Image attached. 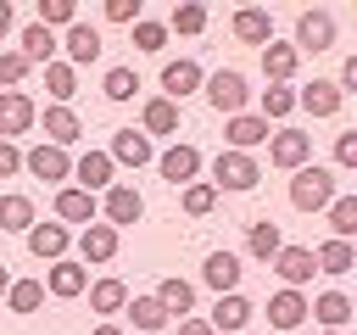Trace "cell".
<instances>
[{
    "mask_svg": "<svg viewBox=\"0 0 357 335\" xmlns=\"http://www.w3.org/2000/svg\"><path fill=\"white\" fill-rule=\"evenodd\" d=\"M329 201H335V173L318 168V162L296 168V179H290V207H296V212H324Z\"/></svg>",
    "mask_w": 357,
    "mask_h": 335,
    "instance_id": "cell-1",
    "label": "cell"
},
{
    "mask_svg": "<svg viewBox=\"0 0 357 335\" xmlns=\"http://www.w3.org/2000/svg\"><path fill=\"white\" fill-rule=\"evenodd\" d=\"M257 179H262V168H257L251 151H218V156H212V190L245 195V190H257Z\"/></svg>",
    "mask_w": 357,
    "mask_h": 335,
    "instance_id": "cell-2",
    "label": "cell"
},
{
    "mask_svg": "<svg viewBox=\"0 0 357 335\" xmlns=\"http://www.w3.org/2000/svg\"><path fill=\"white\" fill-rule=\"evenodd\" d=\"M206 100H212V112H223V117H240V112H245V100H251V89H245V73H234V67H218V73L206 78Z\"/></svg>",
    "mask_w": 357,
    "mask_h": 335,
    "instance_id": "cell-3",
    "label": "cell"
},
{
    "mask_svg": "<svg viewBox=\"0 0 357 335\" xmlns=\"http://www.w3.org/2000/svg\"><path fill=\"white\" fill-rule=\"evenodd\" d=\"M307 156H312V134H301V128H279V134H268V162L273 168H307Z\"/></svg>",
    "mask_w": 357,
    "mask_h": 335,
    "instance_id": "cell-4",
    "label": "cell"
},
{
    "mask_svg": "<svg viewBox=\"0 0 357 335\" xmlns=\"http://www.w3.org/2000/svg\"><path fill=\"white\" fill-rule=\"evenodd\" d=\"M22 168H28L33 179H45V184L73 179V156H67L61 145H33V151H22Z\"/></svg>",
    "mask_w": 357,
    "mask_h": 335,
    "instance_id": "cell-5",
    "label": "cell"
},
{
    "mask_svg": "<svg viewBox=\"0 0 357 335\" xmlns=\"http://www.w3.org/2000/svg\"><path fill=\"white\" fill-rule=\"evenodd\" d=\"M33 117H39V106H33L22 89H0V140L28 134V128H33Z\"/></svg>",
    "mask_w": 357,
    "mask_h": 335,
    "instance_id": "cell-6",
    "label": "cell"
},
{
    "mask_svg": "<svg viewBox=\"0 0 357 335\" xmlns=\"http://www.w3.org/2000/svg\"><path fill=\"white\" fill-rule=\"evenodd\" d=\"M329 45H335V17H329V11H301V17H296V50H301V56H307V50L318 56V50H329Z\"/></svg>",
    "mask_w": 357,
    "mask_h": 335,
    "instance_id": "cell-7",
    "label": "cell"
},
{
    "mask_svg": "<svg viewBox=\"0 0 357 335\" xmlns=\"http://www.w3.org/2000/svg\"><path fill=\"white\" fill-rule=\"evenodd\" d=\"M156 168H162L167 184H195V173H201V151H195L190 140H178V145H167V151L156 156Z\"/></svg>",
    "mask_w": 357,
    "mask_h": 335,
    "instance_id": "cell-8",
    "label": "cell"
},
{
    "mask_svg": "<svg viewBox=\"0 0 357 335\" xmlns=\"http://www.w3.org/2000/svg\"><path fill=\"white\" fill-rule=\"evenodd\" d=\"M100 212H106V223L123 234V223H139V218H145V201H139V190H134V184H112V190H106V201H100Z\"/></svg>",
    "mask_w": 357,
    "mask_h": 335,
    "instance_id": "cell-9",
    "label": "cell"
},
{
    "mask_svg": "<svg viewBox=\"0 0 357 335\" xmlns=\"http://www.w3.org/2000/svg\"><path fill=\"white\" fill-rule=\"evenodd\" d=\"M273 274L284 279V290H301V285L318 274V262H312V246H279V257H273Z\"/></svg>",
    "mask_w": 357,
    "mask_h": 335,
    "instance_id": "cell-10",
    "label": "cell"
},
{
    "mask_svg": "<svg viewBox=\"0 0 357 335\" xmlns=\"http://www.w3.org/2000/svg\"><path fill=\"white\" fill-rule=\"evenodd\" d=\"M117 246H123V234H117L112 223H100V218H95V223H84V234H78L84 268H89V262H112V257H117Z\"/></svg>",
    "mask_w": 357,
    "mask_h": 335,
    "instance_id": "cell-11",
    "label": "cell"
},
{
    "mask_svg": "<svg viewBox=\"0 0 357 335\" xmlns=\"http://www.w3.org/2000/svg\"><path fill=\"white\" fill-rule=\"evenodd\" d=\"M45 290H50V296H61V302H73V296H84V290H89V268H84V262H73V257H61V262H50Z\"/></svg>",
    "mask_w": 357,
    "mask_h": 335,
    "instance_id": "cell-12",
    "label": "cell"
},
{
    "mask_svg": "<svg viewBox=\"0 0 357 335\" xmlns=\"http://www.w3.org/2000/svg\"><path fill=\"white\" fill-rule=\"evenodd\" d=\"M251 313H257V307H251L240 290H229V296H218V307H212L206 324H212V335H240V329L251 324Z\"/></svg>",
    "mask_w": 357,
    "mask_h": 335,
    "instance_id": "cell-13",
    "label": "cell"
},
{
    "mask_svg": "<svg viewBox=\"0 0 357 335\" xmlns=\"http://www.w3.org/2000/svg\"><path fill=\"white\" fill-rule=\"evenodd\" d=\"M229 28H234L240 45H273V17H268L262 6H240V11L229 17Z\"/></svg>",
    "mask_w": 357,
    "mask_h": 335,
    "instance_id": "cell-14",
    "label": "cell"
},
{
    "mask_svg": "<svg viewBox=\"0 0 357 335\" xmlns=\"http://www.w3.org/2000/svg\"><path fill=\"white\" fill-rule=\"evenodd\" d=\"M61 50H67V67H73V73H78V67H89V61H100V28L73 22V28H67V39H61Z\"/></svg>",
    "mask_w": 357,
    "mask_h": 335,
    "instance_id": "cell-15",
    "label": "cell"
},
{
    "mask_svg": "<svg viewBox=\"0 0 357 335\" xmlns=\"http://www.w3.org/2000/svg\"><path fill=\"white\" fill-rule=\"evenodd\" d=\"M206 84V73H201V61H190V56H178V61H167L162 67V89H167V100L178 106L190 89H201Z\"/></svg>",
    "mask_w": 357,
    "mask_h": 335,
    "instance_id": "cell-16",
    "label": "cell"
},
{
    "mask_svg": "<svg viewBox=\"0 0 357 335\" xmlns=\"http://www.w3.org/2000/svg\"><path fill=\"white\" fill-rule=\"evenodd\" d=\"M340 100H346V95H340V84H335V78H312L307 89H296V106H301V112H312V117H335V112H340Z\"/></svg>",
    "mask_w": 357,
    "mask_h": 335,
    "instance_id": "cell-17",
    "label": "cell"
},
{
    "mask_svg": "<svg viewBox=\"0 0 357 335\" xmlns=\"http://www.w3.org/2000/svg\"><path fill=\"white\" fill-rule=\"evenodd\" d=\"M112 168H117V162H112L106 151H84V156L73 162V179H78V190L95 195V190H112Z\"/></svg>",
    "mask_w": 357,
    "mask_h": 335,
    "instance_id": "cell-18",
    "label": "cell"
},
{
    "mask_svg": "<svg viewBox=\"0 0 357 335\" xmlns=\"http://www.w3.org/2000/svg\"><path fill=\"white\" fill-rule=\"evenodd\" d=\"M67 240H73L67 223H33V229H28V251H33L39 262H61V257H67Z\"/></svg>",
    "mask_w": 357,
    "mask_h": 335,
    "instance_id": "cell-19",
    "label": "cell"
},
{
    "mask_svg": "<svg viewBox=\"0 0 357 335\" xmlns=\"http://www.w3.org/2000/svg\"><path fill=\"white\" fill-rule=\"evenodd\" d=\"M307 313H312V302H307L301 290H279V296L268 302V324H273V329H301Z\"/></svg>",
    "mask_w": 357,
    "mask_h": 335,
    "instance_id": "cell-20",
    "label": "cell"
},
{
    "mask_svg": "<svg viewBox=\"0 0 357 335\" xmlns=\"http://www.w3.org/2000/svg\"><path fill=\"white\" fill-rule=\"evenodd\" d=\"M312 262H318V274L340 279V274H351V268H357V246H351V240H335V234H329V240H324V246L312 251Z\"/></svg>",
    "mask_w": 357,
    "mask_h": 335,
    "instance_id": "cell-21",
    "label": "cell"
},
{
    "mask_svg": "<svg viewBox=\"0 0 357 335\" xmlns=\"http://www.w3.org/2000/svg\"><path fill=\"white\" fill-rule=\"evenodd\" d=\"M106 156H112V162H123V168H145L156 151H151V140H145V134H134V128H117Z\"/></svg>",
    "mask_w": 357,
    "mask_h": 335,
    "instance_id": "cell-22",
    "label": "cell"
},
{
    "mask_svg": "<svg viewBox=\"0 0 357 335\" xmlns=\"http://www.w3.org/2000/svg\"><path fill=\"white\" fill-rule=\"evenodd\" d=\"M139 123H145V128H139L145 140H151V134H178V106H173L167 95H151L145 112H139Z\"/></svg>",
    "mask_w": 357,
    "mask_h": 335,
    "instance_id": "cell-23",
    "label": "cell"
},
{
    "mask_svg": "<svg viewBox=\"0 0 357 335\" xmlns=\"http://www.w3.org/2000/svg\"><path fill=\"white\" fill-rule=\"evenodd\" d=\"M78 134H84V123H78L73 106H50V112H45V145H61V151H67Z\"/></svg>",
    "mask_w": 357,
    "mask_h": 335,
    "instance_id": "cell-24",
    "label": "cell"
},
{
    "mask_svg": "<svg viewBox=\"0 0 357 335\" xmlns=\"http://www.w3.org/2000/svg\"><path fill=\"white\" fill-rule=\"evenodd\" d=\"M56 218H61V223H95V195L78 190V184L56 190Z\"/></svg>",
    "mask_w": 357,
    "mask_h": 335,
    "instance_id": "cell-25",
    "label": "cell"
},
{
    "mask_svg": "<svg viewBox=\"0 0 357 335\" xmlns=\"http://www.w3.org/2000/svg\"><path fill=\"white\" fill-rule=\"evenodd\" d=\"M201 279H206L218 296H229V290L240 285V257H234V251H212L206 268H201Z\"/></svg>",
    "mask_w": 357,
    "mask_h": 335,
    "instance_id": "cell-26",
    "label": "cell"
},
{
    "mask_svg": "<svg viewBox=\"0 0 357 335\" xmlns=\"http://www.w3.org/2000/svg\"><path fill=\"white\" fill-rule=\"evenodd\" d=\"M296 67H301V50H296V45H262V73H268L273 84H290Z\"/></svg>",
    "mask_w": 357,
    "mask_h": 335,
    "instance_id": "cell-27",
    "label": "cell"
},
{
    "mask_svg": "<svg viewBox=\"0 0 357 335\" xmlns=\"http://www.w3.org/2000/svg\"><path fill=\"white\" fill-rule=\"evenodd\" d=\"M229 151H251V145H262L268 140V123L257 117V112H240V117H229Z\"/></svg>",
    "mask_w": 357,
    "mask_h": 335,
    "instance_id": "cell-28",
    "label": "cell"
},
{
    "mask_svg": "<svg viewBox=\"0 0 357 335\" xmlns=\"http://www.w3.org/2000/svg\"><path fill=\"white\" fill-rule=\"evenodd\" d=\"M351 313H357V307H351V296H346V290H324V296H312V318H318L324 329H340Z\"/></svg>",
    "mask_w": 357,
    "mask_h": 335,
    "instance_id": "cell-29",
    "label": "cell"
},
{
    "mask_svg": "<svg viewBox=\"0 0 357 335\" xmlns=\"http://www.w3.org/2000/svg\"><path fill=\"white\" fill-rule=\"evenodd\" d=\"M17 45H22V56H28V61H39V67H50V61H56V45H61V39H56L50 28H39V22H28Z\"/></svg>",
    "mask_w": 357,
    "mask_h": 335,
    "instance_id": "cell-30",
    "label": "cell"
},
{
    "mask_svg": "<svg viewBox=\"0 0 357 335\" xmlns=\"http://www.w3.org/2000/svg\"><path fill=\"white\" fill-rule=\"evenodd\" d=\"M279 246H284V240H279V223H273V218H257V223L245 229V251H251V257L273 262V257H279Z\"/></svg>",
    "mask_w": 357,
    "mask_h": 335,
    "instance_id": "cell-31",
    "label": "cell"
},
{
    "mask_svg": "<svg viewBox=\"0 0 357 335\" xmlns=\"http://www.w3.org/2000/svg\"><path fill=\"white\" fill-rule=\"evenodd\" d=\"M89 307H95V313H123V307H128V285L112 279V274L95 279V285H89Z\"/></svg>",
    "mask_w": 357,
    "mask_h": 335,
    "instance_id": "cell-32",
    "label": "cell"
},
{
    "mask_svg": "<svg viewBox=\"0 0 357 335\" xmlns=\"http://www.w3.org/2000/svg\"><path fill=\"white\" fill-rule=\"evenodd\" d=\"M156 302H162L167 313H178V318H184V313L195 307V285H190V279H178V274H167V279L156 285Z\"/></svg>",
    "mask_w": 357,
    "mask_h": 335,
    "instance_id": "cell-33",
    "label": "cell"
},
{
    "mask_svg": "<svg viewBox=\"0 0 357 335\" xmlns=\"http://www.w3.org/2000/svg\"><path fill=\"white\" fill-rule=\"evenodd\" d=\"M0 229L6 234H28L33 229V201L28 195H0Z\"/></svg>",
    "mask_w": 357,
    "mask_h": 335,
    "instance_id": "cell-34",
    "label": "cell"
},
{
    "mask_svg": "<svg viewBox=\"0 0 357 335\" xmlns=\"http://www.w3.org/2000/svg\"><path fill=\"white\" fill-rule=\"evenodd\" d=\"M324 218H329V234H335V240H351V234H357V195H335V201L324 207Z\"/></svg>",
    "mask_w": 357,
    "mask_h": 335,
    "instance_id": "cell-35",
    "label": "cell"
},
{
    "mask_svg": "<svg viewBox=\"0 0 357 335\" xmlns=\"http://www.w3.org/2000/svg\"><path fill=\"white\" fill-rule=\"evenodd\" d=\"M123 313L134 318V329H167V318H173V313H167V307H162L156 296H134V302H128Z\"/></svg>",
    "mask_w": 357,
    "mask_h": 335,
    "instance_id": "cell-36",
    "label": "cell"
},
{
    "mask_svg": "<svg viewBox=\"0 0 357 335\" xmlns=\"http://www.w3.org/2000/svg\"><path fill=\"white\" fill-rule=\"evenodd\" d=\"M45 89H50L56 106H67V100L78 95V73H73L67 61H50V67H45Z\"/></svg>",
    "mask_w": 357,
    "mask_h": 335,
    "instance_id": "cell-37",
    "label": "cell"
},
{
    "mask_svg": "<svg viewBox=\"0 0 357 335\" xmlns=\"http://www.w3.org/2000/svg\"><path fill=\"white\" fill-rule=\"evenodd\" d=\"M134 89H139V73L134 67H106V78H100V95L106 100L123 106V100H134Z\"/></svg>",
    "mask_w": 357,
    "mask_h": 335,
    "instance_id": "cell-38",
    "label": "cell"
},
{
    "mask_svg": "<svg viewBox=\"0 0 357 335\" xmlns=\"http://www.w3.org/2000/svg\"><path fill=\"white\" fill-rule=\"evenodd\" d=\"M290 112H296V89H290V84H268V89H262V112H257V117H262V123H273V117H290Z\"/></svg>",
    "mask_w": 357,
    "mask_h": 335,
    "instance_id": "cell-39",
    "label": "cell"
},
{
    "mask_svg": "<svg viewBox=\"0 0 357 335\" xmlns=\"http://www.w3.org/2000/svg\"><path fill=\"white\" fill-rule=\"evenodd\" d=\"M33 22L50 28V34H56V28H73V22H78V6H73V0H39V17H33Z\"/></svg>",
    "mask_w": 357,
    "mask_h": 335,
    "instance_id": "cell-40",
    "label": "cell"
},
{
    "mask_svg": "<svg viewBox=\"0 0 357 335\" xmlns=\"http://www.w3.org/2000/svg\"><path fill=\"white\" fill-rule=\"evenodd\" d=\"M39 302H45V285L39 279H11V290H6V307L11 313H33Z\"/></svg>",
    "mask_w": 357,
    "mask_h": 335,
    "instance_id": "cell-41",
    "label": "cell"
},
{
    "mask_svg": "<svg viewBox=\"0 0 357 335\" xmlns=\"http://www.w3.org/2000/svg\"><path fill=\"white\" fill-rule=\"evenodd\" d=\"M167 28H173V34H201V28H206V6H201V0H184V6H173Z\"/></svg>",
    "mask_w": 357,
    "mask_h": 335,
    "instance_id": "cell-42",
    "label": "cell"
},
{
    "mask_svg": "<svg viewBox=\"0 0 357 335\" xmlns=\"http://www.w3.org/2000/svg\"><path fill=\"white\" fill-rule=\"evenodd\" d=\"M212 207H218V190H212V184H201V179L184 184V212H190V218H206Z\"/></svg>",
    "mask_w": 357,
    "mask_h": 335,
    "instance_id": "cell-43",
    "label": "cell"
},
{
    "mask_svg": "<svg viewBox=\"0 0 357 335\" xmlns=\"http://www.w3.org/2000/svg\"><path fill=\"white\" fill-rule=\"evenodd\" d=\"M162 45H167V28H162V22H145V17H139V22H134V50L156 56Z\"/></svg>",
    "mask_w": 357,
    "mask_h": 335,
    "instance_id": "cell-44",
    "label": "cell"
},
{
    "mask_svg": "<svg viewBox=\"0 0 357 335\" xmlns=\"http://www.w3.org/2000/svg\"><path fill=\"white\" fill-rule=\"evenodd\" d=\"M28 67H33V61H28L22 50H0V84H6V89H17V84L28 78Z\"/></svg>",
    "mask_w": 357,
    "mask_h": 335,
    "instance_id": "cell-45",
    "label": "cell"
},
{
    "mask_svg": "<svg viewBox=\"0 0 357 335\" xmlns=\"http://www.w3.org/2000/svg\"><path fill=\"white\" fill-rule=\"evenodd\" d=\"M106 22H139V0H106Z\"/></svg>",
    "mask_w": 357,
    "mask_h": 335,
    "instance_id": "cell-46",
    "label": "cell"
},
{
    "mask_svg": "<svg viewBox=\"0 0 357 335\" xmlns=\"http://www.w3.org/2000/svg\"><path fill=\"white\" fill-rule=\"evenodd\" d=\"M335 162H340V168H357V128H346V134L335 140Z\"/></svg>",
    "mask_w": 357,
    "mask_h": 335,
    "instance_id": "cell-47",
    "label": "cell"
},
{
    "mask_svg": "<svg viewBox=\"0 0 357 335\" xmlns=\"http://www.w3.org/2000/svg\"><path fill=\"white\" fill-rule=\"evenodd\" d=\"M11 173H22V151L11 140H0V179H11Z\"/></svg>",
    "mask_w": 357,
    "mask_h": 335,
    "instance_id": "cell-48",
    "label": "cell"
},
{
    "mask_svg": "<svg viewBox=\"0 0 357 335\" xmlns=\"http://www.w3.org/2000/svg\"><path fill=\"white\" fill-rule=\"evenodd\" d=\"M335 84H340V95H346V89H357V56H346V61H340V78H335Z\"/></svg>",
    "mask_w": 357,
    "mask_h": 335,
    "instance_id": "cell-49",
    "label": "cell"
},
{
    "mask_svg": "<svg viewBox=\"0 0 357 335\" xmlns=\"http://www.w3.org/2000/svg\"><path fill=\"white\" fill-rule=\"evenodd\" d=\"M178 335H212L206 318H178Z\"/></svg>",
    "mask_w": 357,
    "mask_h": 335,
    "instance_id": "cell-50",
    "label": "cell"
},
{
    "mask_svg": "<svg viewBox=\"0 0 357 335\" xmlns=\"http://www.w3.org/2000/svg\"><path fill=\"white\" fill-rule=\"evenodd\" d=\"M6 34H11V6L0 0V39H6Z\"/></svg>",
    "mask_w": 357,
    "mask_h": 335,
    "instance_id": "cell-51",
    "label": "cell"
},
{
    "mask_svg": "<svg viewBox=\"0 0 357 335\" xmlns=\"http://www.w3.org/2000/svg\"><path fill=\"white\" fill-rule=\"evenodd\" d=\"M89 335H128L123 324H100V329H89Z\"/></svg>",
    "mask_w": 357,
    "mask_h": 335,
    "instance_id": "cell-52",
    "label": "cell"
},
{
    "mask_svg": "<svg viewBox=\"0 0 357 335\" xmlns=\"http://www.w3.org/2000/svg\"><path fill=\"white\" fill-rule=\"evenodd\" d=\"M6 290H11V268L0 262V296H6Z\"/></svg>",
    "mask_w": 357,
    "mask_h": 335,
    "instance_id": "cell-53",
    "label": "cell"
},
{
    "mask_svg": "<svg viewBox=\"0 0 357 335\" xmlns=\"http://www.w3.org/2000/svg\"><path fill=\"white\" fill-rule=\"evenodd\" d=\"M324 335H340V329H324Z\"/></svg>",
    "mask_w": 357,
    "mask_h": 335,
    "instance_id": "cell-54",
    "label": "cell"
}]
</instances>
